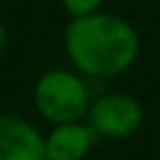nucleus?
<instances>
[{"label": "nucleus", "mask_w": 160, "mask_h": 160, "mask_svg": "<svg viewBox=\"0 0 160 160\" xmlns=\"http://www.w3.org/2000/svg\"><path fill=\"white\" fill-rule=\"evenodd\" d=\"M5 44H7V29H5L2 24H0V53H2Z\"/></svg>", "instance_id": "nucleus-7"}, {"label": "nucleus", "mask_w": 160, "mask_h": 160, "mask_svg": "<svg viewBox=\"0 0 160 160\" xmlns=\"http://www.w3.org/2000/svg\"><path fill=\"white\" fill-rule=\"evenodd\" d=\"M142 108L134 97L127 94H108L101 97L90 112L92 127L110 138H123L134 134L142 125Z\"/></svg>", "instance_id": "nucleus-3"}, {"label": "nucleus", "mask_w": 160, "mask_h": 160, "mask_svg": "<svg viewBox=\"0 0 160 160\" xmlns=\"http://www.w3.org/2000/svg\"><path fill=\"white\" fill-rule=\"evenodd\" d=\"M62 5L72 18H83V16L97 13L103 0H62Z\"/></svg>", "instance_id": "nucleus-6"}, {"label": "nucleus", "mask_w": 160, "mask_h": 160, "mask_svg": "<svg viewBox=\"0 0 160 160\" xmlns=\"http://www.w3.org/2000/svg\"><path fill=\"white\" fill-rule=\"evenodd\" d=\"M0 160H48L46 140L18 116H0Z\"/></svg>", "instance_id": "nucleus-4"}, {"label": "nucleus", "mask_w": 160, "mask_h": 160, "mask_svg": "<svg viewBox=\"0 0 160 160\" xmlns=\"http://www.w3.org/2000/svg\"><path fill=\"white\" fill-rule=\"evenodd\" d=\"M35 105L53 123H75L88 110V88L68 70H51L35 86Z\"/></svg>", "instance_id": "nucleus-2"}, {"label": "nucleus", "mask_w": 160, "mask_h": 160, "mask_svg": "<svg viewBox=\"0 0 160 160\" xmlns=\"http://www.w3.org/2000/svg\"><path fill=\"white\" fill-rule=\"evenodd\" d=\"M64 42L70 62L81 72L101 79L129 70L140 51L136 29L125 18L105 11L72 18Z\"/></svg>", "instance_id": "nucleus-1"}, {"label": "nucleus", "mask_w": 160, "mask_h": 160, "mask_svg": "<svg viewBox=\"0 0 160 160\" xmlns=\"http://www.w3.org/2000/svg\"><path fill=\"white\" fill-rule=\"evenodd\" d=\"M92 145V134L79 123H64L53 129L46 140L48 160H79L88 153Z\"/></svg>", "instance_id": "nucleus-5"}]
</instances>
